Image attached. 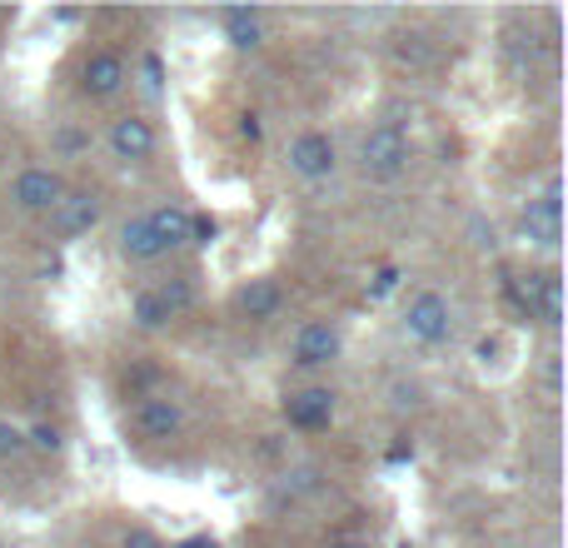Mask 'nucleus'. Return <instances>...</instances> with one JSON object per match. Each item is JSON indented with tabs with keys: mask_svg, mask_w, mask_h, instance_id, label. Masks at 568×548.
Instances as JSON below:
<instances>
[{
	"mask_svg": "<svg viewBox=\"0 0 568 548\" xmlns=\"http://www.w3.org/2000/svg\"><path fill=\"white\" fill-rule=\"evenodd\" d=\"M399 324H404V339L424 344V349H439V344L454 339V304L439 290H419Z\"/></svg>",
	"mask_w": 568,
	"mask_h": 548,
	"instance_id": "nucleus-1",
	"label": "nucleus"
},
{
	"mask_svg": "<svg viewBox=\"0 0 568 548\" xmlns=\"http://www.w3.org/2000/svg\"><path fill=\"white\" fill-rule=\"evenodd\" d=\"M120 548H165V539H160L155 529H145V524H135V529H125Z\"/></svg>",
	"mask_w": 568,
	"mask_h": 548,
	"instance_id": "nucleus-23",
	"label": "nucleus"
},
{
	"mask_svg": "<svg viewBox=\"0 0 568 548\" xmlns=\"http://www.w3.org/2000/svg\"><path fill=\"white\" fill-rule=\"evenodd\" d=\"M314 484H320V469H294V474H284V489H294V494H310Z\"/></svg>",
	"mask_w": 568,
	"mask_h": 548,
	"instance_id": "nucleus-26",
	"label": "nucleus"
},
{
	"mask_svg": "<svg viewBox=\"0 0 568 548\" xmlns=\"http://www.w3.org/2000/svg\"><path fill=\"white\" fill-rule=\"evenodd\" d=\"M394 290H399V270L384 265L379 274H374V284H369V300H389Z\"/></svg>",
	"mask_w": 568,
	"mask_h": 548,
	"instance_id": "nucleus-24",
	"label": "nucleus"
},
{
	"mask_svg": "<svg viewBox=\"0 0 568 548\" xmlns=\"http://www.w3.org/2000/svg\"><path fill=\"white\" fill-rule=\"evenodd\" d=\"M235 309L245 314V319H275V314L284 309V290H280V280H250V284H240Z\"/></svg>",
	"mask_w": 568,
	"mask_h": 548,
	"instance_id": "nucleus-13",
	"label": "nucleus"
},
{
	"mask_svg": "<svg viewBox=\"0 0 568 548\" xmlns=\"http://www.w3.org/2000/svg\"><path fill=\"white\" fill-rule=\"evenodd\" d=\"M170 319H175V314L165 309L160 290H135V294H130V324H135V329L155 334V329H165Z\"/></svg>",
	"mask_w": 568,
	"mask_h": 548,
	"instance_id": "nucleus-16",
	"label": "nucleus"
},
{
	"mask_svg": "<svg viewBox=\"0 0 568 548\" xmlns=\"http://www.w3.org/2000/svg\"><path fill=\"white\" fill-rule=\"evenodd\" d=\"M155 125H150L145 115H115L105 130V150L120 160V165H145L150 155H155Z\"/></svg>",
	"mask_w": 568,
	"mask_h": 548,
	"instance_id": "nucleus-8",
	"label": "nucleus"
},
{
	"mask_svg": "<svg viewBox=\"0 0 568 548\" xmlns=\"http://www.w3.org/2000/svg\"><path fill=\"white\" fill-rule=\"evenodd\" d=\"M534 319L554 324V329L564 324V284H559V270H544L539 274V314H534Z\"/></svg>",
	"mask_w": 568,
	"mask_h": 548,
	"instance_id": "nucleus-17",
	"label": "nucleus"
},
{
	"mask_svg": "<svg viewBox=\"0 0 568 548\" xmlns=\"http://www.w3.org/2000/svg\"><path fill=\"white\" fill-rule=\"evenodd\" d=\"M519 230L529 245L539 250H559L564 240V180L549 175V185H544V195H534L529 205L519 210Z\"/></svg>",
	"mask_w": 568,
	"mask_h": 548,
	"instance_id": "nucleus-3",
	"label": "nucleus"
},
{
	"mask_svg": "<svg viewBox=\"0 0 568 548\" xmlns=\"http://www.w3.org/2000/svg\"><path fill=\"white\" fill-rule=\"evenodd\" d=\"M419 404V389L414 384H394V409H414Z\"/></svg>",
	"mask_w": 568,
	"mask_h": 548,
	"instance_id": "nucleus-28",
	"label": "nucleus"
},
{
	"mask_svg": "<svg viewBox=\"0 0 568 548\" xmlns=\"http://www.w3.org/2000/svg\"><path fill=\"white\" fill-rule=\"evenodd\" d=\"M404 165H409V135H404L394 120L364 130V140H359V170L369 180H394Z\"/></svg>",
	"mask_w": 568,
	"mask_h": 548,
	"instance_id": "nucleus-2",
	"label": "nucleus"
},
{
	"mask_svg": "<svg viewBox=\"0 0 568 548\" xmlns=\"http://www.w3.org/2000/svg\"><path fill=\"white\" fill-rule=\"evenodd\" d=\"M100 215H105V200L95 195V190H65L60 195V205L50 210V235L65 245V240H80V235H90V230L100 225Z\"/></svg>",
	"mask_w": 568,
	"mask_h": 548,
	"instance_id": "nucleus-6",
	"label": "nucleus"
},
{
	"mask_svg": "<svg viewBox=\"0 0 568 548\" xmlns=\"http://www.w3.org/2000/svg\"><path fill=\"white\" fill-rule=\"evenodd\" d=\"M334 165H339V155H334V140L324 135V130H304V135L290 140V150H284V170H290L294 180H329Z\"/></svg>",
	"mask_w": 568,
	"mask_h": 548,
	"instance_id": "nucleus-7",
	"label": "nucleus"
},
{
	"mask_svg": "<svg viewBox=\"0 0 568 548\" xmlns=\"http://www.w3.org/2000/svg\"><path fill=\"white\" fill-rule=\"evenodd\" d=\"M220 240V225L210 215H190V245L195 250H210Z\"/></svg>",
	"mask_w": 568,
	"mask_h": 548,
	"instance_id": "nucleus-20",
	"label": "nucleus"
},
{
	"mask_svg": "<svg viewBox=\"0 0 568 548\" xmlns=\"http://www.w3.org/2000/svg\"><path fill=\"white\" fill-rule=\"evenodd\" d=\"M329 548H369L364 539H339V544H329Z\"/></svg>",
	"mask_w": 568,
	"mask_h": 548,
	"instance_id": "nucleus-31",
	"label": "nucleus"
},
{
	"mask_svg": "<svg viewBox=\"0 0 568 548\" xmlns=\"http://www.w3.org/2000/svg\"><path fill=\"white\" fill-rule=\"evenodd\" d=\"M544 379H549V389L559 394V354H549V369H544Z\"/></svg>",
	"mask_w": 568,
	"mask_h": 548,
	"instance_id": "nucleus-29",
	"label": "nucleus"
},
{
	"mask_svg": "<svg viewBox=\"0 0 568 548\" xmlns=\"http://www.w3.org/2000/svg\"><path fill=\"white\" fill-rule=\"evenodd\" d=\"M180 548H220L215 539H210V534H195V539H185V544H180Z\"/></svg>",
	"mask_w": 568,
	"mask_h": 548,
	"instance_id": "nucleus-30",
	"label": "nucleus"
},
{
	"mask_svg": "<svg viewBox=\"0 0 568 548\" xmlns=\"http://www.w3.org/2000/svg\"><path fill=\"white\" fill-rule=\"evenodd\" d=\"M65 175L50 165H26L16 180H10V200H16L20 215H50V210L60 205V195H65Z\"/></svg>",
	"mask_w": 568,
	"mask_h": 548,
	"instance_id": "nucleus-5",
	"label": "nucleus"
},
{
	"mask_svg": "<svg viewBox=\"0 0 568 548\" xmlns=\"http://www.w3.org/2000/svg\"><path fill=\"white\" fill-rule=\"evenodd\" d=\"M240 140H250V145H260V140H265V125H260L255 110H245V115H240Z\"/></svg>",
	"mask_w": 568,
	"mask_h": 548,
	"instance_id": "nucleus-27",
	"label": "nucleus"
},
{
	"mask_svg": "<svg viewBox=\"0 0 568 548\" xmlns=\"http://www.w3.org/2000/svg\"><path fill=\"white\" fill-rule=\"evenodd\" d=\"M115 245H120V260H130V265H150V260H160V240H155V230H150V210L145 215H130L125 225H120Z\"/></svg>",
	"mask_w": 568,
	"mask_h": 548,
	"instance_id": "nucleus-12",
	"label": "nucleus"
},
{
	"mask_svg": "<svg viewBox=\"0 0 568 548\" xmlns=\"http://www.w3.org/2000/svg\"><path fill=\"white\" fill-rule=\"evenodd\" d=\"M130 424H135L140 439H175L185 429V404L170 399V394H145V399L130 409Z\"/></svg>",
	"mask_w": 568,
	"mask_h": 548,
	"instance_id": "nucleus-9",
	"label": "nucleus"
},
{
	"mask_svg": "<svg viewBox=\"0 0 568 548\" xmlns=\"http://www.w3.org/2000/svg\"><path fill=\"white\" fill-rule=\"evenodd\" d=\"M26 449H36V454H60V449H65V439H60L55 424H30V429H26Z\"/></svg>",
	"mask_w": 568,
	"mask_h": 548,
	"instance_id": "nucleus-19",
	"label": "nucleus"
},
{
	"mask_svg": "<svg viewBox=\"0 0 568 548\" xmlns=\"http://www.w3.org/2000/svg\"><path fill=\"white\" fill-rule=\"evenodd\" d=\"M190 215H195V210H185V205L150 210V230H155V240H160V255H175V250L190 245Z\"/></svg>",
	"mask_w": 568,
	"mask_h": 548,
	"instance_id": "nucleus-14",
	"label": "nucleus"
},
{
	"mask_svg": "<svg viewBox=\"0 0 568 548\" xmlns=\"http://www.w3.org/2000/svg\"><path fill=\"white\" fill-rule=\"evenodd\" d=\"M339 354H344V334L334 319H304L290 339V364H300V369H329Z\"/></svg>",
	"mask_w": 568,
	"mask_h": 548,
	"instance_id": "nucleus-4",
	"label": "nucleus"
},
{
	"mask_svg": "<svg viewBox=\"0 0 568 548\" xmlns=\"http://www.w3.org/2000/svg\"><path fill=\"white\" fill-rule=\"evenodd\" d=\"M160 80H165L160 55H145V60H140V85H145V95H160Z\"/></svg>",
	"mask_w": 568,
	"mask_h": 548,
	"instance_id": "nucleus-22",
	"label": "nucleus"
},
{
	"mask_svg": "<svg viewBox=\"0 0 568 548\" xmlns=\"http://www.w3.org/2000/svg\"><path fill=\"white\" fill-rule=\"evenodd\" d=\"M409 45H399V60H409V65H429V45H424V35H404Z\"/></svg>",
	"mask_w": 568,
	"mask_h": 548,
	"instance_id": "nucleus-25",
	"label": "nucleus"
},
{
	"mask_svg": "<svg viewBox=\"0 0 568 548\" xmlns=\"http://www.w3.org/2000/svg\"><path fill=\"white\" fill-rule=\"evenodd\" d=\"M220 26H225V40L235 50L265 45V16H260V10H220Z\"/></svg>",
	"mask_w": 568,
	"mask_h": 548,
	"instance_id": "nucleus-15",
	"label": "nucleus"
},
{
	"mask_svg": "<svg viewBox=\"0 0 568 548\" xmlns=\"http://www.w3.org/2000/svg\"><path fill=\"white\" fill-rule=\"evenodd\" d=\"M20 454H26V434L10 419H0V459H20Z\"/></svg>",
	"mask_w": 568,
	"mask_h": 548,
	"instance_id": "nucleus-21",
	"label": "nucleus"
},
{
	"mask_svg": "<svg viewBox=\"0 0 568 548\" xmlns=\"http://www.w3.org/2000/svg\"><path fill=\"white\" fill-rule=\"evenodd\" d=\"M125 85H130L125 55H115V50H90L85 65H80V90H85L90 100H115Z\"/></svg>",
	"mask_w": 568,
	"mask_h": 548,
	"instance_id": "nucleus-10",
	"label": "nucleus"
},
{
	"mask_svg": "<svg viewBox=\"0 0 568 548\" xmlns=\"http://www.w3.org/2000/svg\"><path fill=\"white\" fill-rule=\"evenodd\" d=\"M334 399L339 394L324 389V384H310V389H294L284 394V419H290V429H329L334 424Z\"/></svg>",
	"mask_w": 568,
	"mask_h": 548,
	"instance_id": "nucleus-11",
	"label": "nucleus"
},
{
	"mask_svg": "<svg viewBox=\"0 0 568 548\" xmlns=\"http://www.w3.org/2000/svg\"><path fill=\"white\" fill-rule=\"evenodd\" d=\"M155 290H160V300H165V309L175 314V319L195 309V280H190V274H175L170 284H155Z\"/></svg>",
	"mask_w": 568,
	"mask_h": 548,
	"instance_id": "nucleus-18",
	"label": "nucleus"
}]
</instances>
